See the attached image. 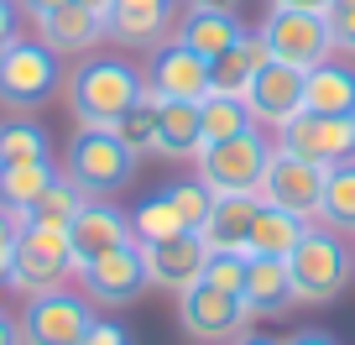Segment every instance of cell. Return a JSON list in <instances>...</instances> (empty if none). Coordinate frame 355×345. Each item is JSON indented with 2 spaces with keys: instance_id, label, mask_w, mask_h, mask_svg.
Listing matches in <instances>:
<instances>
[{
  "instance_id": "6da1fadb",
  "label": "cell",
  "mask_w": 355,
  "mask_h": 345,
  "mask_svg": "<svg viewBox=\"0 0 355 345\" xmlns=\"http://www.w3.org/2000/svg\"><path fill=\"white\" fill-rule=\"evenodd\" d=\"M63 94H68V115L89 131H115L125 110L146 94V78L136 74L125 58H78L73 74H63Z\"/></svg>"
},
{
  "instance_id": "7a4b0ae2",
  "label": "cell",
  "mask_w": 355,
  "mask_h": 345,
  "mask_svg": "<svg viewBox=\"0 0 355 345\" xmlns=\"http://www.w3.org/2000/svg\"><path fill=\"white\" fill-rule=\"evenodd\" d=\"M136 162H141V157L115 131H89V126H78L68 152H63V178L73 183L84 199H115V194L131 189Z\"/></svg>"
},
{
  "instance_id": "3957f363",
  "label": "cell",
  "mask_w": 355,
  "mask_h": 345,
  "mask_svg": "<svg viewBox=\"0 0 355 345\" xmlns=\"http://www.w3.org/2000/svg\"><path fill=\"white\" fill-rule=\"evenodd\" d=\"M288 272H293V298L303 309H324V303H334L345 293V283L355 272V256L345 246V235H334L329 225H309V235L288 256Z\"/></svg>"
},
{
  "instance_id": "277c9868",
  "label": "cell",
  "mask_w": 355,
  "mask_h": 345,
  "mask_svg": "<svg viewBox=\"0 0 355 345\" xmlns=\"http://www.w3.org/2000/svg\"><path fill=\"white\" fill-rule=\"evenodd\" d=\"M199 183L209 194H256L261 189V173L272 162V142L261 136V126L230 136V142H214V146H199Z\"/></svg>"
},
{
  "instance_id": "5b68a950",
  "label": "cell",
  "mask_w": 355,
  "mask_h": 345,
  "mask_svg": "<svg viewBox=\"0 0 355 345\" xmlns=\"http://www.w3.org/2000/svg\"><path fill=\"white\" fill-rule=\"evenodd\" d=\"M63 84V58L42 37H21L0 63V105L6 110H42Z\"/></svg>"
},
{
  "instance_id": "8992f818",
  "label": "cell",
  "mask_w": 355,
  "mask_h": 345,
  "mask_svg": "<svg viewBox=\"0 0 355 345\" xmlns=\"http://www.w3.org/2000/svg\"><path fill=\"white\" fill-rule=\"evenodd\" d=\"M68 278H78L73 251H68V230H53V225H21V235H16V256H11V288L21 293V298H32V293L63 288Z\"/></svg>"
},
{
  "instance_id": "52a82bcc",
  "label": "cell",
  "mask_w": 355,
  "mask_h": 345,
  "mask_svg": "<svg viewBox=\"0 0 355 345\" xmlns=\"http://www.w3.org/2000/svg\"><path fill=\"white\" fill-rule=\"evenodd\" d=\"M272 53V63H288V68H319L324 58H334V37H329V16H313V11H288V6H272L266 22L256 26Z\"/></svg>"
},
{
  "instance_id": "ba28073f",
  "label": "cell",
  "mask_w": 355,
  "mask_h": 345,
  "mask_svg": "<svg viewBox=\"0 0 355 345\" xmlns=\"http://www.w3.org/2000/svg\"><path fill=\"white\" fill-rule=\"evenodd\" d=\"M21 345H84V335L94 330V303L84 293H32L21 309Z\"/></svg>"
},
{
  "instance_id": "9c48e42d",
  "label": "cell",
  "mask_w": 355,
  "mask_h": 345,
  "mask_svg": "<svg viewBox=\"0 0 355 345\" xmlns=\"http://www.w3.org/2000/svg\"><path fill=\"white\" fill-rule=\"evenodd\" d=\"M277 146L313 167H340L355 157V115H313V110H298L293 121L277 126Z\"/></svg>"
},
{
  "instance_id": "30bf717a",
  "label": "cell",
  "mask_w": 355,
  "mask_h": 345,
  "mask_svg": "<svg viewBox=\"0 0 355 345\" xmlns=\"http://www.w3.org/2000/svg\"><path fill=\"white\" fill-rule=\"evenodd\" d=\"M204 214H209V189H204L199 178L193 183H167V189H157L152 199L136 204L131 230H136V241H167V235L199 230Z\"/></svg>"
},
{
  "instance_id": "8fae6325",
  "label": "cell",
  "mask_w": 355,
  "mask_h": 345,
  "mask_svg": "<svg viewBox=\"0 0 355 345\" xmlns=\"http://www.w3.org/2000/svg\"><path fill=\"white\" fill-rule=\"evenodd\" d=\"M178 319L193 340H209V345H230L235 335H245L251 324V309H245L241 293H225L214 283H193L189 293H178Z\"/></svg>"
},
{
  "instance_id": "7c38bea8",
  "label": "cell",
  "mask_w": 355,
  "mask_h": 345,
  "mask_svg": "<svg viewBox=\"0 0 355 345\" xmlns=\"http://www.w3.org/2000/svg\"><path fill=\"white\" fill-rule=\"evenodd\" d=\"M261 204H277V210L298 214V220H319V199H324V167L303 162V157L272 146V162L261 173V189H256Z\"/></svg>"
},
{
  "instance_id": "4fadbf2b",
  "label": "cell",
  "mask_w": 355,
  "mask_h": 345,
  "mask_svg": "<svg viewBox=\"0 0 355 345\" xmlns=\"http://www.w3.org/2000/svg\"><path fill=\"white\" fill-rule=\"evenodd\" d=\"M141 246V267H146V288H167L189 293L193 283H204V267H209V246H204L199 230L189 235H167V241H136Z\"/></svg>"
},
{
  "instance_id": "5bb4252c",
  "label": "cell",
  "mask_w": 355,
  "mask_h": 345,
  "mask_svg": "<svg viewBox=\"0 0 355 345\" xmlns=\"http://www.w3.org/2000/svg\"><path fill=\"white\" fill-rule=\"evenodd\" d=\"M78 293L89 303H100V309H125L146 293V267H141V246H121V251L100 256V262H89L78 267Z\"/></svg>"
},
{
  "instance_id": "9a60e30c",
  "label": "cell",
  "mask_w": 355,
  "mask_h": 345,
  "mask_svg": "<svg viewBox=\"0 0 355 345\" xmlns=\"http://www.w3.org/2000/svg\"><path fill=\"white\" fill-rule=\"evenodd\" d=\"M136 230H131V214L115 210L105 199H89L84 210L68 220V251H73V267H89V262H100V256L121 251L131 246Z\"/></svg>"
},
{
  "instance_id": "2e32d148",
  "label": "cell",
  "mask_w": 355,
  "mask_h": 345,
  "mask_svg": "<svg viewBox=\"0 0 355 345\" xmlns=\"http://www.w3.org/2000/svg\"><path fill=\"white\" fill-rule=\"evenodd\" d=\"M141 78L157 100H204L209 94V63L193 47H183L178 37L152 47V63H146Z\"/></svg>"
},
{
  "instance_id": "e0dca14e",
  "label": "cell",
  "mask_w": 355,
  "mask_h": 345,
  "mask_svg": "<svg viewBox=\"0 0 355 345\" xmlns=\"http://www.w3.org/2000/svg\"><path fill=\"white\" fill-rule=\"evenodd\" d=\"M245 110L256 126H282L303 110V68L288 63H261V74L245 90Z\"/></svg>"
},
{
  "instance_id": "ac0fdd59",
  "label": "cell",
  "mask_w": 355,
  "mask_h": 345,
  "mask_svg": "<svg viewBox=\"0 0 355 345\" xmlns=\"http://www.w3.org/2000/svg\"><path fill=\"white\" fill-rule=\"evenodd\" d=\"M173 11H178V0H110L105 32L125 47H157L173 32Z\"/></svg>"
},
{
  "instance_id": "d6986e66",
  "label": "cell",
  "mask_w": 355,
  "mask_h": 345,
  "mask_svg": "<svg viewBox=\"0 0 355 345\" xmlns=\"http://www.w3.org/2000/svg\"><path fill=\"white\" fill-rule=\"evenodd\" d=\"M251 319H282L288 309H298L293 298V272L282 256H245V288H241Z\"/></svg>"
},
{
  "instance_id": "ffe728a7",
  "label": "cell",
  "mask_w": 355,
  "mask_h": 345,
  "mask_svg": "<svg viewBox=\"0 0 355 345\" xmlns=\"http://www.w3.org/2000/svg\"><path fill=\"white\" fill-rule=\"evenodd\" d=\"M199 146H204L199 100H157V146H152V157H167V162H193Z\"/></svg>"
},
{
  "instance_id": "44dd1931",
  "label": "cell",
  "mask_w": 355,
  "mask_h": 345,
  "mask_svg": "<svg viewBox=\"0 0 355 345\" xmlns=\"http://www.w3.org/2000/svg\"><path fill=\"white\" fill-rule=\"evenodd\" d=\"M256 194H209V214H204L199 235L209 251H245V235L256 220Z\"/></svg>"
},
{
  "instance_id": "7402d4cb",
  "label": "cell",
  "mask_w": 355,
  "mask_h": 345,
  "mask_svg": "<svg viewBox=\"0 0 355 345\" xmlns=\"http://www.w3.org/2000/svg\"><path fill=\"white\" fill-rule=\"evenodd\" d=\"M37 37H42L58 58H84L89 47L100 42V37H110V32H105V22L94 11H84V6L73 0V6H63V11L37 16Z\"/></svg>"
},
{
  "instance_id": "603a6c76",
  "label": "cell",
  "mask_w": 355,
  "mask_h": 345,
  "mask_svg": "<svg viewBox=\"0 0 355 345\" xmlns=\"http://www.w3.org/2000/svg\"><path fill=\"white\" fill-rule=\"evenodd\" d=\"M261 63H272V53H266L261 32H245L241 42L230 47V53H220V58L209 63V94L245 100V90H251V78L261 74Z\"/></svg>"
},
{
  "instance_id": "cb8c5ba5",
  "label": "cell",
  "mask_w": 355,
  "mask_h": 345,
  "mask_svg": "<svg viewBox=\"0 0 355 345\" xmlns=\"http://www.w3.org/2000/svg\"><path fill=\"white\" fill-rule=\"evenodd\" d=\"M303 110L313 115H355V68L324 58L303 74Z\"/></svg>"
},
{
  "instance_id": "d4e9b609",
  "label": "cell",
  "mask_w": 355,
  "mask_h": 345,
  "mask_svg": "<svg viewBox=\"0 0 355 345\" xmlns=\"http://www.w3.org/2000/svg\"><path fill=\"white\" fill-rule=\"evenodd\" d=\"M313 220H298V214L277 210V204H256V220H251V235H245V256H282L288 262L293 246L309 235Z\"/></svg>"
},
{
  "instance_id": "484cf974",
  "label": "cell",
  "mask_w": 355,
  "mask_h": 345,
  "mask_svg": "<svg viewBox=\"0 0 355 345\" xmlns=\"http://www.w3.org/2000/svg\"><path fill=\"white\" fill-rule=\"evenodd\" d=\"M241 37H245V26L235 22L230 11H183V22H178V42L193 47L204 63H214L220 53H230Z\"/></svg>"
},
{
  "instance_id": "4316f807",
  "label": "cell",
  "mask_w": 355,
  "mask_h": 345,
  "mask_svg": "<svg viewBox=\"0 0 355 345\" xmlns=\"http://www.w3.org/2000/svg\"><path fill=\"white\" fill-rule=\"evenodd\" d=\"M58 178L53 162H21V167H0V210L21 220L37 199L47 194V183Z\"/></svg>"
},
{
  "instance_id": "83f0119b",
  "label": "cell",
  "mask_w": 355,
  "mask_h": 345,
  "mask_svg": "<svg viewBox=\"0 0 355 345\" xmlns=\"http://www.w3.org/2000/svg\"><path fill=\"white\" fill-rule=\"evenodd\" d=\"M319 225L334 235H355V157L324 173V199H319Z\"/></svg>"
},
{
  "instance_id": "f1b7e54d",
  "label": "cell",
  "mask_w": 355,
  "mask_h": 345,
  "mask_svg": "<svg viewBox=\"0 0 355 345\" xmlns=\"http://www.w3.org/2000/svg\"><path fill=\"white\" fill-rule=\"evenodd\" d=\"M199 126H204V146L214 142H230V136L251 131V110H245V100H230V94H204L199 100Z\"/></svg>"
},
{
  "instance_id": "f546056e",
  "label": "cell",
  "mask_w": 355,
  "mask_h": 345,
  "mask_svg": "<svg viewBox=\"0 0 355 345\" xmlns=\"http://www.w3.org/2000/svg\"><path fill=\"white\" fill-rule=\"evenodd\" d=\"M21 162H53V142L32 121H6L0 126V167H21Z\"/></svg>"
},
{
  "instance_id": "4dcf8cb0",
  "label": "cell",
  "mask_w": 355,
  "mask_h": 345,
  "mask_svg": "<svg viewBox=\"0 0 355 345\" xmlns=\"http://www.w3.org/2000/svg\"><path fill=\"white\" fill-rule=\"evenodd\" d=\"M84 204H89V199H84V194H78L73 183L63 178V173H58V178L47 183V194H42V199H37L32 210L21 214V225H53V230H68V220H73Z\"/></svg>"
},
{
  "instance_id": "1f68e13d",
  "label": "cell",
  "mask_w": 355,
  "mask_h": 345,
  "mask_svg": "<svg viewBox=\"0 0 355 345\" xmlns=\"http://www.w3.org/2000/svg\"><path fill=\"white\" fill-rule=\"evenodd\" d=\"M115 136H121L136 157H152V146H157V94L152 90H146L141 100L115 121Z\"/></svg>"
},
{
  "instance_id": "d6a6232c",
  "label": "cell",
  "mask_w": 355,
  "mask_h": 345,
  "mask_svg": "<svg viewBox=\"0 0 355 345\" xmlns=\"http://www.w3.org/2000/svg\"><path fill=\"white\" fill-rule=\"evenodd\" d=\"M204 283H214V288H225V293H241L245 288V251H209Z\"/></svg>"
},
{
  "instance_id": "836d02e7",
  "label": "cell",
  "mask_w": 355,
  "mask_h": 345,
  "mask_svg": "<svg viewBox=\"0 0 355 345\" xmlns=\"http://www.w3.org/2000/svg\"><path fill=\"white\" fill-rule=\"evenodd\" d=\"M329 37H334V47L340 53H350L355 58V0H329Z\"/></svg>"
},
{
  "instance_id": "e575fe53",
  "label": "cell",
  "mask_w": 355,
  "mask_h": 345,
  "mask_svg": "<svg viewBox=\"0 0 355 345\" xmlns=\"http://www.w3.org/2000/svg\"><path fill=\"white\" fill-rule=\"evenodd\" d=\"M16 235H21V220L0 210V288L11 283V256H16Z\"/></svg>"
},
{
  "instance_id": "d590c367",
  "label": "cell",
  "mask_w": 355,
  "mask_h": 345,
  "mask_svg": "<svg viewBox=\"0 0 355 345\" xmlns=\"http://www.w3.org/2000/svg\"><path fill=\"white\" fill-rule=\"evenodd\" d=\"M84 345H131V335H125V324H115V319H94V330L84 335Z\"/></svg>"
},
{
  "instance_id": "8d00e7d4",
  "label": "cell",
  "mask_w": 355,
  "mask_h": 345,
  "mask_svg": "<svg viewBox=\"0 0 355 345\" xmlns=\"http://www.w3.org/2000/svg\"><path fill=\"white\" fill-rule=\"evenodd\" d=\"M21 42V32H16V11H0V63H6V53Z\"/></svg>"
},
{
  "instance_id": "74e56055",
  "label": "cell",
  "mask_w": 355,
  "mask_h": 345,
  "mask_svg": "<svg viewBox=\"0 0 355 345\" xmlns=\"http://www.w3.org/2000/svg\"><path fill=\"white\" fill-rule=\"evenodd\" d=\"M277 345H340V340L324 335V330H298V335H288V340H277Z\"/></svg>"
},
{
  "instance_id": "f35d334b",
  "label": "cell",
  "mask_w": 355,
  "mask_h": 345,
  "mask_svg": "<svg viewBox=\"0 0 355 345\" xmlns=\"http://www.w3.org/2000/svg\"><path fill=\"white\" fill-rule=\"evenodd\" d=\"M183 11H241V0H183Z\"/></svg>"
},
{
  "instance_id": "ab89813d",
  "label": "cell",
  "mask_w": 355,
  "mask_h": 345,
  "mask_svg": "<svg viewBox=\"0 0 355 345\" xmlns=\"http://www.w3.org/2000/svg\"><path fill=\"white\" fill-rule=\"evenodd\" d=\"M21 6H26V16L37 22V16H47V11H63V6H73V0H21Z\"/></svg>"
},
{
  "instance_id": "60d3db41",
  "label": "cell",
  "mask_w": 355,
  "mask_h": 345,
  "mask_svg": "<svg viewBox=\"0 0 355 345\" xmlns=\"http://www.w3.org/2000/svg\"><path fill=\"white\" fill-rule=\"evenodd\" d=\"M0 345H21V324H16L6 309H0Z\"/></svg>"
},
{
  "instance_id": "b9f144b4",
  "label": "cell",
  "mask_w": 355,
  "mask_h": 345,
  "mask_svg": "<svg viewBox=\"0 0 355 345\" xmlns=\"http://www.w3.org/2000/svg\"><path fill=\"white\" fill-rule=\"evenodd\" d=\"M272 6H288V11H313V16L329 11V0H272Z\"/></svg>"
},
{
  "instance_id": "7bdbcfd3",
  "label": "cell",
  "mask_w": 355,
  "mask_h": 345,
  "mask_svg": "<svg viewBox=\"0 0 355 345\" xmlns=\"http://www.w3.org/2000/svg\"><path fill=\"white\" fill-rule=\"evenodd\" d=\"M230 345H277V340H266V335H251V330H245V335H235Z\"/></svg>"
},
{
  "instance_id": "ee69618b",
  "label": "cell",
  "mask_w": 355,
  "mask_h": 345,
  "mask_svg": "<svg viewBox=\"0 0 355 345\" xmlns=\"http://www.w3.org/2000/svg\"><path fill=\"white\" fill-rule=\"evenodd\" d=\"M78 6H84V11H94L105 22V16H110V0H78Z\"/></svg>"
},
{
  "instance_id": "f6af8a7d",
  "label": "cell",
  "mask_w": 355,
  "mask_h": 345,
  "mask_svg": "<svg viewBox=\"0 0 355 345\" xmlns=\"http://www.w3.org/2000/svg\"><path fill=\"white\" fill-rule=\"evenodd\" d=\"M0 11H11V0H0Z\"/></svg>"
}]
</instances>
